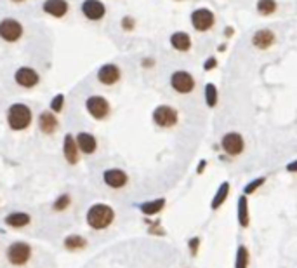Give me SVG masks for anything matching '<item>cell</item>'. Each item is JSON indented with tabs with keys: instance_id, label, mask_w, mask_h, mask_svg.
I'll return each instance as SVG.
<instances>
[{
	"instance_id": "obj_38",
	"label": "cell",
	"mask_w": 297,
	"mask_h": 268,
	"mask_svg": "<svg viewBox=\"0 0 297 268\" xmlns=\"http://www.w3.org/2000/svg\"><path fill=\"white\" fill-rule=\"evenodd\" d=\"M12 4H23V2H26V0H11Z\"/></svg>"
},
{
	"instance_id": "obj_12",
	"label": "cell",
	"mask_w": 297,
	"mask_h": 268,
	"mask_svg": "<svg viewBox=\"0 0 297 268\" xmlns=\"http://www.w3.org/2000/svg\"><path fill=\"white\" fill-rule=\"evenodd\" d=\"M221 148L225 150L228 155L237 157L243 152V148H245V141H243L240 132H226L221 140Z\"/></svg>"
},
{
	"instance_id": "obj_35",
	"label": "cell",
	"mask_w": 297,
	"mask_h": 268,
	"mask_svg": "<svg viewBox=\"0 0 297 268\" xmlns=\"http://www.w3.org/2000/svg\"><path fill=\"white\" fill-rule=\"evenodd\" d=\"M287 171H288V173H297V160L290 162V164L287 165Z\"/></svg>"
},
{
	"instance_id": "obj_24",
	"label": "cell",
	"mask_w": 297,
	"mask_h": 268,
	"mask_svg": "<svg viewBox=\"0 0 297 268\" xmlns=\"http://www.w3.org/2000/svg\"><path fill=\"white\" fill-rule=\"evenodd\" d=\"M228 193H230V183L225 181V183H221V186H219L217 192H215L210 207H212V209H219V207L225 204V200L228 198Z\"/></svg>"
},
{
	"instance_id": "obj_8",
	"label": "cell",
	"mask_w": 297,
	"mask_h": 268,
	"mask_svg": "<svg viewBox=\"0 0 297 268\" xmlns=\"http://www.w3.org/2000/svg\"><path fill=\"white\" fill-rule=\"evenodd\" d=\"M170 87L179 94H190L195 89V79L190 72L176 70L170 75Z\"/></svg>"
},
{
	"instance_id": "obj_10",
	"label": "cell",
	"mask_w": 297,
	"mask_h": 268,
	"mask_svg": "<svg viewBox=\"0 0 297 268\" xmlns=\"http://www.w3.org/2000/svg\"><path fill=\"white\" fill-rule=\"evenodd\" d=\"M96 79L99 84L108 85L109 87V85H115L120 82L122 70H120L119 64H115V63H104V64H101L99 70H97Z\"/></svg>"
},
{
	"instance_id": "obj_14",
	"label": "cell",
	"mask_w": 297,
	"mask_h": 268,
	"mask_svg": "<svg viewBox=\"0 0 297 268\" xmlns=\"http://www.w3.org/2000/svg\"><path fill=\"white\" fill-rule=\"evenodd\" d=\"M42 11L46 12L47 16H51V18L61 19L68 14L70 4H68V0H46V2L42 4Z\"/></svg>"
},
{
	"instance_id": "obj_28",
	"label": "cell",
	"mask_w": 297,
	"mask_h": 268,
	"mask_svg": "<svg viewBox=\"0 0 297 268\" xmlns=\"http://www.w3.org/2000/svg\"><path fill=\"white\" fill-rule=\"evenodd\" d=\"M249 266V251H247L245 246H240L237 251V263H235V268H247Z\"/></svg>"
},
{
	"instance_id": "obj_32",
	"label": "cell",
	"mask_w": 297,
	"mask_h": 268,
	"mask_svg": "<svg viewBox=\"0 0 297 268\" xmlns=\"http://www.w3.org/2000/svg\"><path fill=\"white\" fill-rule=\"evenodd\" d=\"M188 246H190V253H191V256H197V253H198V246H200V239H198V237L190 239Z\"/></svg>"
},
{
	"instance_id": "obj_11",
	"label": "cell",
	"mask_w": 297,
	"mask_h": 268,
	"mask_svg": "<svg viewBox=\"0 0 297 268\" xmlns=\"http://www.w3.org/2000/svg\"><path fill=\"white\" fill-rule=\"evenodd\" d=\"M80 11L89 21H101L106 16V6L101 0H84L80 4Z\"/></svg>"
},
{
	"instance_id": "obj_29",
	"label": "cell",
	"mask_w": 297,
	"mask_h": 268,
	"mask_svg": "<svg viewBox=\"0 0 297 268\" xmlns=\"http://www.w3.org/2000/svg\"><path fill=\"white\" fill-rule=\"evenodd\" d=\"M63 107H64V94H63V92H59V94H56L51 99V103H49V108H51V112L59 113L61 110H63Z\"/></svg>"
},
{
	"instance_id": "obj_37",
	"label": "cell",
	"mask_w": 297,
	"mask_h": 268,
	"mask_svg": "<svg viewBox=\"0 0 297 268\" xmlns=\"http://www.w3.org/2000/svg\"><path fill=\"white\" fill-rule=\"evenodd\" d=\"M225 35H226V37L233 35V28H225Z\"/></svg>"
},
{
	"instance_id": "obj_4",
	"label": "cell",
	"mask_w": 297,
	"mask_h": 268,
	"mask_svg": "<svg viewBox=\"0 0 297 268\" xmlns=\"http://www.w3.org/2000/svg\"><path fill=\"white\" fill-rule=\"evenodd\" d=\"M6 256H7V261H9L11 265L23 266V265H26L31 258V246L28 242H21V241L12 242L11 246L7 247Z\"/></svg>"
},
{
	"instance_id": "obj_16",
	"label": "cell",
	"mask_w": 297,
	"mask_h": 268,
	"mask_svg": "<svg viewBox=\"0 0 297 268\" xmlns=\"http://www.w3.org/2000/svg\"><path fill=\"white\" fill-rule=\"evenodd\" d=\"M275 40H276V35L273 30H270V28H261V30H257L252 35V46L261 49V51H266V49H270L273 46Z\"/></svg>"
},
{
	"instance_id": "obj_27",
	"label": "cell",
	"mask_w": 297,
	"mask_h": 268,
	"mask_svg": "<svg viewBox=\"0 0 297 268\" xmlns=\"http://www.w3.org/2000/svg\"><path fill=\"white\" fill-rule=\"evenodd\" d=\"M70 204H71V197L68 193H63L54 200V204H52V211H56V213L66 211L68 207H70Z\"/></svg>"
},
{
	"instance_id": "obj_18",
	"label": "cell",
	"mask_w": 297,
	"mask_h": 268,
	"mask_svg": "<svg viewBox=\"0 0 297 268\" xmlns=\"http://www.w3.org/2000/svg\"><path fill=\"white\" fill-rule=\"evenodd\" d=\"M59 127V120L58 117H56L54 112H51V110H46V112H42L39 115V129L42 131L44 134H54L58 131Z\"/></svg>"
},
{
	"instance_id": "obj_1",
	"label": "cell",
	"mask_w": 297,
	"mask_h": 268,
	"mask_svg": "<svg viewBox=\"0 0 297 268\" xmlns=\"http://www.w3.org/2000/svg\"><path fill=\"white\" fill-rule=\"evenodd\" d=\"M6 120H7L9 129H12V131H16V132L26 131L31 125V120H33V112H31V108L24 103H12L11 107L7 108Z\"/></svg>"
},
{
	"instance_id": "obj_15",
	"label": "cell",
	"mask_w": 297,
	"mask_h": 268,
	"mask_svg": "<svg viewBox=\"0 0 297 268\" xmlns=\"http://www.w3.org/2000/svg\"><path fill=\"white\" fill-rule=\"evenodd\" d=\"M103 181L106 183L109 188H124L129 181V176L125 171L113 168V169H106L103 173Z\"/></svg>"
},
{
	"instance_id": "obj_21",
	"label": "cell",
	"mask_w": 297,
	"mask_h": 268,
	"mask_svg": "<svg viewBox=\"0 0 297 268\" xmlns=\"http://www.w3.org/2000/svg\"><path fill=\"white\" fill-rule=\"evenodd\" d=\"M164 206H165V198H155V200L139 204V209H141V213L146 214V216H155V214H158L164 209Z\"/></svg>"
},
{
	"instance_id": "obj_25",
	"label": "cell",
	"mask_w": 297,
	"mask_h": 268,
	"mask_svg": "<svg viewBox=\"0 0 297 268\" xmlns=\"http://www.w3.org/2000/svg\"><path fill=\"white\" fill-rule=\"evenodd\" d=\"M255 9L261 16H271L278 9V4H276V0H257Z\"/></svg>"
},
{
	"instance_id": "obj_36",
	"label": "cell",
	"mask_w": 297,
	"mask_h": 268,
	"mask_svg": "<svg viewBox=\"0 0 297 268\" xmlns=\"http://www.w3.org/2000/svg\"><path fill=\"white\" fill-rule=\"evenodd\" d=\"M205 165H207V162H205V160H202V164H200V165H198L197 173H203V169H205Z\"/></svg>"
},
{
	"instance_id": "obj_19",
	"label": "cell",
	"mask_w": 297,
	"mask_h": 268,
	"mask_svg": "<svg viewBox=\"0 0 297 268\" xmlns=\"http://www.w3.org/2000/svg\"><path fill=\"white\" fill-rule=\"evenodd\" d=\"M170 46L176 49L177 52H188L193 42H191V37L186 31H174L170 35Z\"/></svg>"
},
{
	"instance_id": "obj_9",
	"label": "cell",
	"mask_w": 297,
	"mask_h": 268,
	"mask_svg": "<svg viewBox=\"0 0 297 268\" xmlns=\"http://www.w3.org/2000/svg\"><path fill=\"white\" fill-rule=\"evenodd\" d=\"M14 82L23 89H33L40 84V73L31 66H19L14 72Z\"/></svg>"
},
{
	"instance_id": "obj_13",
	"label": "cell",
	"mask_w": 297,
	"mask_h": 268,
	"mask_svg": "<svg viewBox=\"0 0 297 268\" xmlns=\"http://www.w3.org/2000/svg\"><path fill=\"white\" fill-rule=\"evenodd\" d=\"M63 157L70 165H75L77 162H79V158H80L79 145H77L75 136L70 134V132L64 134V138H63Z\"/></svg>"
},
{
	"instance_id": "obj_23",
	"label": "cell",
	"mask_w": 297,
	"mask_h": 268,
	"mask_svg": "<svg viewBox=\"0 0 297 268\" xmlns=\"http://www.w3.org/2000/svg\"><path fill=\"white\" fill-rule=\"evenodd\" d=\"M63 246L66 247L68 251H79V249H84V247L87 246V241H85V237H82V235L73 233V235L64 237Z\"/></svg>"
},
{
	"instance_id": "obj_3",
	"label": "cell",
	"mask_w": 297,
	"mask_h": 268,
	"mask_svg": "<svg viewBox=\"0 0 297 268\" xmlns=\"http://www.w3.org/2000/svg\"><path fill=\"white\" fill-rule=\"evenodd\" d=\"M85 110L94 120H104L112 113V105L104 96H89L85 99Z\"/></svg>"
},
{
	"instance_id": "obj_22",
	"label": "cell",
	"mask_w": 297,
	"mask_h": 268,
	"mask_svg": "<svg viewBox=\"0 0 297 268\" xmlns=\"http://www.w3.org/2000/svg\"><path fill=\"white\" fill-rule=\"evenodd\" d=\"M249 202H247V195H240L238 197V223L240 226H249Z\"/></svg>"
},
{
	"instance_id": "obj_20",
	"label": "cell",
	"mask_w": 297,
	"mask_h": 268,
	"mask_svg": "<svg viewBox=\"0 0 297 268\" xmlns=\"http://www.w3.org/2000/svg\"><path fill=\"white\" fill-rule=\"evenodd\" d=\"M4 221H6L7 226H12V228H24L31 223V216L28 213H19L18 211V213L7 214Z\"/></svg>"
},
{
	"instance_id": "obj_17",
	"label": "cell",
	"mask_w": 297,
	"mask_h": 268,
	"mask_svg": "<svg viewBox=\"0 0 297 268\" xmlns=\"http://www.w3.org/2000/svg\"><path fill=\"white\" fill-rule=\"evenodd\" d=\"M75 140H77V145H79L80 153H84V155H92L97 150V140L92 132L82 131L77 134Z\"/></svg>"
},
{
	"instance_id": "obj_5",
	"label": "cell",
	"mask_w": 297,
	"mask_h": 268,
	"mask_svg": "<svg viewBox=\"0 0 297 268\" xmlns=\"http://www.w3.org/2000/svg\"><path fill=\"white\" fill-rule=\"evenodd\" d=\"M24 34V28L21 21L14 18H4L0 19V40L7 44H16L21 40Z\"/></svg>"
},
{
	"instance_id": "obj_6",
	"label": "cell",
	"mask_w": 297,
	"mask_h": 268,
	"mask_svg": "<svg viewBox=\"0 0 297 268\" xmlns=\"http://www.w3.org/2000/svg\"><path fill=\"white\" fill-rule=\"evenodd\" d=\"M190 23L200 34H205L215 24V16L209 7H198L190 14Z\"/></svg>"
},
{
	"instance_id": "obj_30",
	"label": "cell",
	"mask_w": 297,
	"mask_h": 268,
	"mask_svg": "<svg viewBox=\"0 0 297 268\" xmlns=\"http://www.w3.org/2000/svg\"><path fill=\"white\" fill-rule=\"evenodd\" d=\"M266 183V178H257V180H252L250 183H247V186L243 188V195H250L254 193L255 190H259L261 186Z\"/></svg>"
},
{
	"instance_id": "obj_33",
	"label": "cell",
	"mask_w": 297,
	"mask_h": 268,
	"mask_svg": "<svg viewBox=\"0 0 297 268\" xmlns=\"http://www.w3.org/2000/svg\"><path fill=\"white\" fill-rule=\"evenodd\" d=\"M217 66V59L214 58H209V59H205V63H203V70L205 72H210V70H214V68Z\"/></svg>"
},
{
	"instance_id": "obj_34",
	"label": "cell",
	"mask_w": 297,
	"mask_h": 268,
	"mask_svg": "<svg viewBox=\"0 0 297 268\" xmlns=\"http://www.w3.org/2000/svg\"><path fill=\"white\" fill-rule=\"evenodd\" d=\"M141 64H143V68H152L155 64V59L153 58H144L143 61H141Z\"/></svg>"
},
{
	"instance_id": "obj_26",
	"label": "cell",
	"mask_w": 297,
	"mask_h": 268,
	"mask_svg": "<svg viewBox=\"0 0 297 268\" xmlns=\"http://www.w3.org/2000/svg\"><path fill=\"white\" fill-rule=\"evenodd\" d=\"M205 103H207V107H210V108H214L215 105H217V87H215L212 82H209L205 85Z\"/></svg>"
},
{
	"instance_id": "obj_31",
	"label": "cell",
	"mask_w": 297,
	"mask_h": 268,
	"mask_svg": "<svg viewBox=\"0 0 297 268\" xmlns=\"http://www.w3.org/2000/svg\"><path fill=\"white\" fill-rule=\"evenodd\" d=\"M120 23H122V30L124 31H132L134 28H136V19H134L132 16H124Z\"/></svg>"
},
{
	"instance_id": "obj_7",
	"label": "cell",
	"mask_w": 297,
	"mask_h": 268,
	"mask_svg": "<svg viewBox=\"0 0 297 268\" xmlns=\"http://www.w3.org/2000/svg\"><path fill=\"white\" fill-rule=\"evenodd\" d=\"M152 119L155 122V125H158V127L170 129V127H174V125L177 124L179 115H177L176 108L169 107V105H160V107H157L153 110Z\"/></svg>"
},
{
	"instance_id": "obj_2",
	"label": "cell",
	"mask_w": 297,
	"mask_h": 268,
	"mask_svg": "<svg viewBox=\"0 0 297 268\" xmlns=\"http://www.w3.org/2000/svg\"><path fill=\"white\" fill-rule=\"evenodd\" d=\"M85 219H87V225L92 230H104L115 219V211L106 204H94L89 207Z\"/></svg>"
}]
</instances>
